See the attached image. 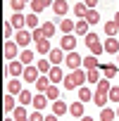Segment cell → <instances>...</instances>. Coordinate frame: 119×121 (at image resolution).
Wrapping results in <instances>:
<instances>
[{
  "label": "cell",
  "instance_id": "1",
  "mask_svg": "<svg viewBox=\"0 0 119 121\" xmlns=\"http://www.w3.org/2000/svg\"><path fill=\"white\" fill-rule=\"evenodd\" d=\"M110 90H112L110 78H100V81H98V90L93 93V104H98V107L102 109V107H105V102L110 100Z\"/></svg>",
  "mask_w": 119,
  "mask_h": 121
},
{
  "label": "cell",
  "instance_id": "2",
  "mask_svg": "<svg viewBox=\"0 0 119 121\" xmlns=\"http://www.w3.org/2000/svg\"><path fill=\"white\" fill-rule=\"evenodd\" d=\"M88 81V74L86 71H81V69H76V71H72L69 76H64V88L67 90H74V88H81V83H86Z\"/></svg>",
  "mask_w": 119,
  "mask_h": 121
},
{
  "label": "cell",
  "instance_id": "3",
  "mask_svg": "<svg viewBox=\"0 0 119 121\" xmlns=\"http://www.w3.org/2000/svg\"><path fill=\"white\" fill-rule=\"evenodd\" d=\"M86 48H88V50H91L95 57H98V55L105 50V45H100V38H98L95 33H88V36H86Z\"/></svg>",
  "mask_w": 119,
  "mask_h": 121
},
{
  "label": "cell",
  "instance_id": "4",
  "mask_svg": "<svg viewBox=\"0 0 119 121\" xmlns=\"http://www.w3.org/2000/svg\"><path fill=\"white\" fill-rule=\"evenodd\" d=\"M38 78H41V71H38V67L29 64V67L24 69V81H26V83H36Z\"/></svg>",
  "mask_w": 119,
  "mask_h": 121
},
{
  "label": "cell",
  "instance_id": "5",
  "mask_svg": "<svg viewBox=\"0 0 119 121\" xmlns=\"http://www.w3.org/2000/svg\"><path fill=\"white\" fill-rule=\"evenodd\" d=\"M62 50L64 52H74V48H76V36L74 33H67V36H62Z\"/></svg>",
  "mask_w": 119,
  "mask_h": 121
},
{
  "label": "cell",
  "instance_id": "6",
  "mask_svg": "<svg viewBox=\"0 0 119 121\" xmlns=\"http://www.w3.org/2000/svg\"><path fill=\"white\" fill-rule=\"evenodd\" d=\"M48 59H50V64H62V59H64V50L62 48H52L50 50V55H48Z\"/></svg>",
  "mask_w": 119,
  "mask_h": 121
},
{
  "label": "cell",
  "instance_id": "7",
  "mask_svg": "<svg viewBox=\"0 0 119 121\" xmlns=\"http://www.w3.org/2000/svg\"><path fill=\"white\" fill-rule=\"evenodd\" d=\"M3 52H5V59H12L19 55V50H17V43H12V40H5V48H3Z\"/></svg>",
  "mask_w": 119,
  "mask_h": 121
},
{
  "label": "cell",
  "instance_id": "8",
  "mask_svg": "<svg viewBox=\"0 0 119 121\" xmlns=\"http://www.w3.org/2000/svg\"><path fill=\"white\" fill-rule=\"evenodd\" d=\"M52 3H55V0H33V3H31V12H33V14H38V12H43V10L52 7Z\"/></svg>",
  "mask_w": 119,
  "mask_h": 121
},
{
  "label": "cell",
  "instance_id": "9",
  "mask_svg": "<svg viewBox=\"0 0 119 121\" xmlns=\"http://www.w3.org/2000/svg\"><path fill=\"white\" fill-rule=\"evenodd\" d=\"M31 40H33V33H31V31H24V29H22V31H17V38H14V43H17V45H29Z\"/></svg>",
  "mask_w": 119,
  "mask_h": 121
},
{
  "label": "cell",
  "instance_id": "10",
  "mask_svg": "<svg viewBox=\"0 0 119 121\" xmlns=\"http://www.w3.org/2000/svg\"><path fill=\"white\" fill-rule=\"evenodd\" d=\"M24 69H26V67H24L22 62H10L5 71H7V74H12V76L17 78V76H24Z\"/></svg>",
  "mask_w": 119,
  "mask_h": 121
},
{
  "label": "cell",
  "instance_id": "11",
  "mask_svg": "<svg viewBox=\"0 0 119 121\" xmlns=\"http://www.w3.org/2000/svg\"><path fill=\"white\" fill-rule=\"evenodd\" d=\"M52 86V81H50V76L48 74H41V78L36 81V90L38 93H48V88Z\"/></svg>",
  "mask_w": 119,
  "mask_h": 121
},
{
  "label": "cell",
  "instance_id": "12",
  "mask_svg": "<svg viewBox=\"0 0 119 121\" xmlns=\"http://www.w3.org/2000/svg\"><path fill=\"white\" fill-rule=\"evenodd\" d=\"M3 109H5V114H7V116H10V112H14V109H17V100H14V95H10V93H7V95L3 97Z\"/></svg>",
  "mask_w": 119,
  "mask_h": 121
},
{
  "label": "cell",
  "instance_id": "13",
  "mask_svg": "<svg viewBox=\"0 0 119 121\" xmlns=\"http://www.w3.org/2000/svg\"><path fill=\"white\" fill-rule=\"evenodd\" d=\"M81 64H83V59H81V57H79L76 52H69V55H67V67H69L72 71H76V69H79Z\"/></svg>",
  "mask_w": 119,
  "mask_h": 121
},
{
  "label": "cell",
  "instance_id": "14",
  "mask_svg": "<svg viewBox=\"0 0 119 121\" xmlns=\"http://www.w3.org/2000/svg\"><path fill=\"white\" fill-rule=\"evenodd\" d=\"M33 107H36V112L45 109V107H48V95H45V93H38V95H33Z\"/></svg>",
  "mask_w": 119,
  "mask_h": 121
},
{
  "label": "cell",
  "instance_id": "15",
  "mask_svg": "<svg viewBox=\"0 0 119 121\" xmlns=\"http://www.w3.org/2000/svg\"><path fill=\"white\" fill-rule=\"evenodd\" d=\"M57 29H60V31H62L64 36H67V33H74V29H76V24H74L72 19H67V17H64L62 22H60V26H57Z\"/></svg>",
  "mask_w": 119,
  "mask_h": 121
},
{
  "label": "cell",
  "instance_id": "16",
  "mask_svg": "<svg viewBox=\"0 0 119 121\" xmlns=\"http://www.w3.org/2000/svg\"><path fill=\"white\" fill-rule=\"evenodd\" d=\"M67 10H69V7H67V0H55V3H52V12L60 14V17H64Z\"/></svg>",
  "mask_w": 119,
  "mask_h": 121
},
{
  "label": "cell",
  "instance_id": "17",
  "mask_svg": "<svg viewBox=\"0 0 119 121\" xmlns=\"http://www.w3.org/2000/svg\"><path fill=\"white\" fill-rule=\"evenodd\" d=\"M105 52L119 55V38H107V40H105Z\"/></svg>",
  "mask_w": 119,
  "mask_h": 121
},
{
  "label": "cell",
  "instance_id": "18",
  "mask_svg": "<svg viewBox=\"0 0 119 121\" xmlns=\"http://www.w3.org/2000/svg\"><path fill=\"white\" fill-rule=\"evenodd\" d=\"M10 22H12V26H14V29H19V31H22V26H26V17H24L22 12H14Z\"/></svg>",
  "mask_w": 119,
  "mask_h": 121
},
{
  "label": "cell",
  "instance_id": "19",
  "mask_svg": "<svg viewBox=\"0 0 119 121\" xmlns=\"http://www.w3.org/2000/svg\"><path fill=\"white\" fill-rule=\"evenodd\" d=\"M48 76H50L52 83H62V81H64V74H62V69H60V67H52Z\"/></svg>",
  "mask_w": 119,
  "mask_h": 121
},
{
  "label": "cell",
  "instance_id": "20",
  "mask_svg": "<svg viewBox=\"0 0 119 121\" xmlns=\"http://www.w3.org/2000/svg\"><path fill=\"white\" fill-rule=\"evenodd\" d=\"M88 26H91V24H88L86 19H79V22H76L74 33H79V36H83V38H86V36H88Z\"/></svg>",
  "mask_w": 119,
  "mask_h": 121
},
{
  "label": "cell",
  "instance_id": "21",
  "mask_svg": "<svg viewBox=\"0 0 119 121\" xmlns=\"http://www.w3.org/2000/svg\"><path fill=\"white\" fill-rule=\"evenodd\" d=\"M22 90H24V88H22V81H17V78H12V81L7 83V93H10V95H19Z\"/></svg>",
  "mask_w": 119,
  "mask_h": 121
},
{
  "label": "cell",
  "instance_id": "22",
  "mask_svg": "<svg viewBox=\"0 0 119 121\" xmlns=\"http://www.w3.org/2000/svg\"><path fill=\"white\" fill-rule=\"evenodd\" d=\"M114 116H117L114 109H110V107H102V109H100V121H112Z\"/></svg>",
  "mask_w": 119,
  "mask_h": 121
},
{
  "label": "cell",
  "instance_id": "23",
  "mask_svg": "<svg viewBox=\"0 0 119 121\" xmlns=\"http://www.w3.org/2000/svg\"><path fill=\"white\" fill-rule=\"evenodd\" d=\"M19 62H22V64H26V67H29V64H33V50H24V52L19 55Z\"/></svg>",
  "mask_w": 119,
  "mask_h": 121
},
{
  "label": "cell",
  "instance_id": "24",
  "mask_svg": "<svg viewBox=\"0 0 119 121\" xmlns=\"http://www.w3.org/2000/svg\"><path fill=\"white\" fill-rule=\"evenodd\" d=\"M74 14H76L79 19H86V14H88V7H86L83 3H76V5H74Z\"/></svg>",
  "mask_w": 119,
  "mask_h": 121
},
{
  "label": "cell",
  "instance_id": "25",
  "mask_svg": "<svg viewBox=\"0 0 119 121\" xmlns=\"http://www.w3.org/2000/svg\"><path fill=\"white\" fill-rule=\"evenodd\" d=\"M41 29H43V33H45V38H52V33L57 31V26H55L52 22H45V24H41Z\"/></svg>",
  "mask_w": 119,
  "mask_h": 121
},
{
  "label": "cell",
  "instance_id": "26",
  "mask_svg": "<svg viewBox=\"0 0 119 121\" xmlns=\"http://www.w3.org/2000/svg\"><path fill=\"white\" fill-rule=\"evenodd\" d=\"M19 104H24V107H26V104H33V95H31L29 90H22V93H19Z\"/></svg>",
  "mask_w": 119,
  "mask_h": 121
},
{
  "label": "cell",
  "instance_id": "27",
  "mask_svg": "<svg viewBox=\"0 0 119 121\" xmlns=\"http://www.w3.org/2000/svg\"><path fill=\"white\" fill-rule=\"evenodd\" d=\"M69 114L76 116V119H81V116H83V104H81V102H74V104L69 107Z\"/></svg>",
  "mask_w": 119,
  "mask_h": 121
},
{
  "label": "cell",
  "instance_id": "28",
  "mask_svg": "<svg viewBox=\"0 0 119 121\" xmlns=\"http://www.w3.org/2000/svg\"><path fill=\"white\" fill-rule=\"evenodd\" d=\"M52 114H57V116H60V114H67V104L60 102V100H55V102H52Z\"/></svg>",
  "mask_w": 119,
  "mask_h": 121
},
{
  "label": "cell",
  "instance_id": "29",
  "mask_svg": "<svg viewBox=\"0 0 119 121\" xmlns=\"http://www.w3.org/2000/svg\"><path fill=\"white\" fill-rule=\"evenodd\" d=\"M36 50L41 52V55H50V40H41V43H36Z\"/></svg>",
  "mask_w": 119,
  "mask_h": 121
},
{
  "label": "cell",
  "instance_id": "30",
  "mask_svg": "<svg viewBox=\"0 0 119 121\" xmlns=\"http://www.w3.org/2000/svg\"><path fill=\"white\" fill-rule=\"evenodd\" d=\"M102 74H105V78H114L117 76V67L114 64H102Z\"/></svg>",
  "mask_w": 119,
  "mask_h": 121
},
{
  "label": "cell",
  "instance_id": "31",
  "mask_svg": "<svg viewBox=\"0 0 119 121\" xmlns=\"http://www.w3.org/2000/svg\"><path fill=\"white\" fill-rule=\"evenodd\" d=\"M79 97H81V102H91V100H93V93H91L86 86H81V88H79Z\"/></svg>",
  "mask_w": 119,
  "mask_h": 121
},
{
  "label": "cell",
  "instance_id": "32",
  "mask_svg": "<svg viewBox=\"0 0 119 121\" xmlns=\"http://www.w3.org/2000/svg\"><path fill=\"white\" fill-rule=\"evenodd\" d=\"M83 64H86V69H98V67H100V62H98V57H95V55L86 57V59H83Z\"/></svg>",
  "mask_w": 119,
  "mask_h": 121
},
{
  "label": "cell",
  "instance_id": "33",
  "mask_svg": "<svg viewBox=\"0 0 119 121\" xmlns=\"http://www.w3.org/2000/svg\"><path fill=\"white\" fill-rule=\"evenodd\" d=\"M26 26H29V31H33V29H38V14H29L26 17Z\"/></svg>",
  "mask_w": 119,
  "mask_h": 121
},
{
  "label": "cell",
  "instance_id": "34",
  "mask_svg": "<svg viewBox=\"0 0 119 121\" xmlns=\"http://www.w3.org/2000/svg\"><path fill=\"white\" fill-rule=\"evenodd\" d=\"M105 33H107L110 38H114V33H119V26H117L114 22H107V24H105Z\"/></svg>",
  "mask_w": 119,
  "mask_h": 121
},
{
  "label": "cell",
  "instance_id": "35",
  "mask_svg": "<svg viewBox=\"0 0 119 121\" xmlns=\"http://www.w3.org/2000/svg\"><path fill=\"white\" fill-rule=\"evenodd\" d=\"M86 22H88V24H98V22H100V14H98V10H88V14H86Z\"/></svg>",
  "mask_w": 119,
  "mask_h": 121
},
{
  "label": "cell",
  "instance_id": "36",
  "mask_svg": "<svg viewBox=\"0 0 119 121\" xmlns=\"http://www.w3.org/2000/svg\"><path fill=\"white\" fill-rule=\"evenodd\" d=\"M31 33H33V43H41V40H50V38H45V33H43V29H41V26H38V29H33Z\"/></svg>",
  "mask_w": 119,
  "mask_h": 121
},
{
  "label": "cell",
  "instance_id": "37",
  "mask_svg": "<svg viewBox=\"0 0 119 121\" xmlns=\"http://www.w3.org/2000/svg\"><path fill=\"white\" fill-rule=\"evenodd\" d=\"M12 119H17V121H22V119H26V109H24V104H19L14 112H12Z\"/></svg>",
  "mask_w": 119,
  "mask_h": 121
},
{
  "label": "cell",
  "instance_id": "38",
  "mask_svg": "<svg viewBox=\"0 0 119 121\" xmlns=\"http://www.w3.org/2000/svg\"><path fill=\"white\" fill-rule=\"evenodd\" d=\"M100 81V69H88V83H98Z\"/></svg>",
  "mask_w": 119,
  "mask_h": 121
},
{
  "label": "cell",
  "instance_id": "39",
  "mask_svg": "<svg viewBox=\"0 0 119 121\" xmlns=\"http://www.w3.org/2000/svg\"><path fill=\"white\" fill-rule=\"evenodd\" d=\"M45 95H48V100H60V88L57 86H50Z\"/></svg>",
  "mask_w": 119,
  "mask_h": 121
},
{
  "label": "cell",
  "instance_id": "40",
  "mask_svg": "<svg viewBox=\"0 0 119 121\" xmlns=\"http://www.w3.org/2000/svg\"><path fill=\"white\" fill-rule=\"evenodd\" d=\"M36 67H38V71H41V74H50V69H52V67L48 64V59H41Z\"/></svg>",
  "mask_w": 119,
  "mask_h": 121
},
{
  "label": "cell",
  "instance_id": "41",
  "mask_svg": "<svg viewBox=\"0 0 119 121\" xmlns=\"http://www.w3.org/2000/svg\"><path fill=\"white\" fill-rule=\"evenodd\" d=\"M12 31H14V26H12V22H5V24H3V33H5V40H10V36H12Z\"/></svg>",
  "mask_w": 119,
  "mask_h": 121
},
{
  "label": "cell",
  "instance_id": "42",
  "mask_svg": "<svg viewBox=\"0 0 119 121\" xmlns=\"http://www.w3.org/2000/svg\"><path fill=\"white\" fill-rule=\"evenodd\" d=\"M24 5H26L24 0H10V7H12L14 12H22V10H24Z\"/></svg>",
  "mask_w": 119,
  "mask_h": 121
},
{
  "label": "cell",
  "instance_id": "43",
  "mask_svg": "<svg viewBox=\"0 0 119 121\" xmlns=\"http://www.w3.org/2000/svg\"><path fill=\"white\" fill-rule=\"evenodd\" d=\"M110 100H112V102H119V88L112 86V90H110Z\"/></svg>",
  "mask_w": 119,
  "mask_h": 121
},
{
  "label": "cell",
  "instance_id": "44",
  "mask_svg": "<svg viewBox=\"0 0 119 121\" xmlns=\"http://www.w3.org/2000/svg\"><path fill=\"white\" fill-rule=\"evenodd\" d=\"M29 121H45V116H43L41 112H33V114L29 116Z\"/></svg>",
  "mask_w": 119,
  "mask_h": 121
},
{
  "label": "cell",
  "instance_id": "45",
  "mask_svg": "<svg viewBox=\"0 0 119 121\" xmlns=\"http://www.w3.org/2000/svg\"><path fill=\"white\" fill-rule=\"evenodd\" d=\"M86 5H88V10H91V7H95V5H98V0H86Z\"/></svg>",
  "mask_w": 119,
  "mask_h": 121
},
{
  "label": "cell",
  "instance_id": "46",
  "mask_svg": "<svg viewBox=\"0 0 119 121\" xmlns=\"http://www.w3.org/2000/svg\"><path fill=\"white\" fill-rule=\"evenodd\" d=\"M45 121H57V114H50V116H45Z\"/></svg>",
  "mask_w": 119,
  "mask_h": 121
},
{
  "label": "cell",
  "instance_id": "47",
  "mask_svg": "<svg viewBox=\"0 0 119 121\" xmlns=\"http://www.w3.org/2000/svg\"><path fill=\"white\" fill-rule=\"evenodd\" d=\"M112 22H114V24H117V26H119V12H117V14H114V19H112Z\"/></svg>",
  "mask_w": 119,
  "mask_h": 121
},
{
  "label": "cell",
  "instance_id": "48",
  "mask_svg": "<svg viewBox=\"0 0 119 121\" xmlns=\"http://www.w3.org/2000/svg\"><path fill=\"white\" fill-rule=\"evenodd\" d=\"M79 121H93V119H91V116H81Z\"/></svg>",
  "mask_w": 119,
  "mask_h": 121
},
{
  "label": "cell",
  "instance_id": "49",
  "mask_svg": "<svg viewBox=\"0 0 119 121\" xmlns=\"http://www.w3.org/2000/svg\"><path fill=\"white\" fill-rule=\"evenodd\" d=\"M5 121H14V119H10V116H7V119H5Z\"/></svg>",
  "mask_w": 119,
  "mask_h": 121
},
{
  "label": "cell",
  "instance_id": "50",
  "mask_svg": "<svg viewBox=\"0 0 119 121\" xmlns=\"http://www.w3.org/2000/svg\"><path fill=\"white\" fill-rule=\"evenodd\" d=\"M24 3H33V0H24Z\"/></svg>",
  "mask_w": 119,
  "mask_h": 121
},
{
  "label": "cell",
  "instance_id": "51",
  "mask_svg": "<svg viewBox=\"0 0 119 121\" xmlns=\"http://www.w3.org/2000/svg\"><path fill=\"white\" fill-rule=\"evenodd\" d=\"M14 121H17V119H14ZM22 121H29V119H22Z\"/></svg>",
  "mask_w": 119,
  "mask_h": 121
},
{
  "label": "cell",
  "instance_id": "52",
  "mask_svg": "<svg viewBox=\"0 0 119 121\" xmlns=\"http://www.w3.org/2000/svg\"><path fill=\"white\" fill-rule=\"evenodd\" d=\"M117 116H119V107H117Z\"/></svg>",
  "mask_w": 119,
  "mask_h": 121
},
{
  "label": "cell",
  "instance_id": "53",
  "mask_svg": "<svg viewBox=\"0 0 119 121\" xmlns=\"http://www.w3.org/2000/svg\"><path fill=\"white\" fill-rule=\"evenodd\" d=\"M117 62H119V55H117Z\"/></svg>",
  "mask_w": 119,
  "mask_h": 121
}]
</instances>
